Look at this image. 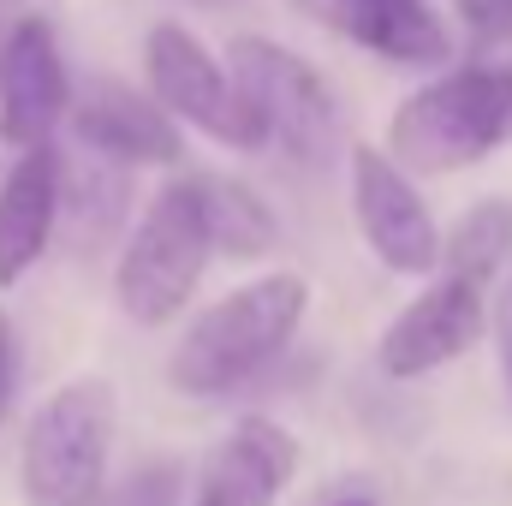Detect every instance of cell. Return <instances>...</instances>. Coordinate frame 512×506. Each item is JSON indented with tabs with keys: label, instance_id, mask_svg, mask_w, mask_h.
Wrapping results in <instances>:
<instances>
[{
	"label": "cell",
	"instance_id": "20",
	"mask_svg": "<svg viewBox=\"0 0 512 506\" xmlns=\"http://www.w3.org/2000/svg\"><path fill=\"white\" fill-rule=\"evenodd\" d=\"M507 364H512V352H507Z\"/></svg>",
	"mask_w": 512,
	"mask_h": 506
},
{
	"label": "cell",
	"instance_id": "10",
	"mask_svg": "<svg viewBox=\"0 0 512 506\" xmlns=\"http://www.w3.org/2000/svg\"><path fill=\"white\" fill-rule=\"evenodd\" d=\"M66 120L78 131V143L108 167H179V155H185L179 120H167V108L155 96L131 90L120 78L78 84Z\"/></svg>",
	"mask_w": 512,
	"mask_h": 506
},
{
	"label": "cell",
	"instance_id": "19",
	"mask_svg": "<svg viewBox=\"0 0 512 506\" xmlns=\"http://www.w3.org/2000/svg\"><path fill=\"white\" fill-rule=\"evenodd\" d=\"M334 506H376L370 495H346V501H334Z\"/></svg>",
	"mask_w": 512,
	"mask_h": 506
},
{
	"label": "cell",
	"instance_id": "11",
	"mask_svg": "<svg viewBox=\"0 0 512 506\" xmlns=\"http://www.w3.org/2000/svg\"><path fill=\"white\" fill-rule=\"evenodd\" d=\"M298 477V435L274 417H239L203 459L191 506H280Z\"/></svg>",
	"mask_w": 512,
	"mask_h": 506
},
{
	"label": "cell",
	"instance_id": "14",
	"mask_svg": "<svg viewBox=\"0 0 512 506\" xmlns=\"http://www.w3.org/2000/svg\"><path fill=\"white\" fill-rule=\"evenodd\" d=\"M197 185H203V215H209V239H215V251L239 256V262H256V256L274 251L280 221H274V209L256 197L245 179L197 173Z\"/></svg>",
	"mask_w": 512,
	"mask_h": 506
},
{
	"label": "cell",
	"instance_id": "8",
	"mask_svg": "<svg viewBox=\"0 0 512 506\" xmlns=\"http://www.w3.org/2000/svg\"><path fill=\"white\" fill-rule=\"evenodd\" d=\"M483 322H489V292L459 280V274H435L382 334V376L393 381H417L453 358H465L477 340H483Z\"/></svg>",
	"mask_w": 512,
	"mask_h": 506
},
{
	"label": "cell",
	"instance_id": "1",
	"mask_svg": "<svg viewBox=\"0 0 512 506\" xmlns=\"http://www.w3.org/2000/svg\"><path fill=\"white\" fill-rule=\"evenodd\" d=\"M310 310V286L304 274H262L233 286L227 298H215L191 328L185 340L173 346L167 358V381L191 399H221L233 387H245L251 376H262L298 334Z\"/></svg>",
	"mask_w": 512,
	"mask_h": 506
},
{
	"label": "cell",
	"instance_id": "3",
	"mask_svg": "<svg viewBox=\"0 0 512 506\" xmlns=\"http://www.w3.org/2000/svg\"><path fill=\"white\" fill-rule=\"evenodd\" d=\"M209 256H215V239H209V215H203V185H197V173L191 179L179 173L149 197V209L137 215L126 251H120V268H114L120 310L137 328H167L191 304Z\"/></svg>",
	"mask_w": 512,
	"mask_h": 506
},
{
	"label": "cell",
	"instance_id": "9",
	"mask_svg": "<svg viewBox=\"0 0 512 506\" xmlns=\"http://www.w3.org/2000/svg\"><path fill=\"white\" fill-rule=\"evenodd\" d=\"M66 114H72V78L60 42L42 18H18L0 36V137L18 155L42 149Z\"/></svg>",
	"mask_w": 512,
	"mask_h": 506
},
{
	"label": "cell",
	"instance_id": "15",
	"mask_svg": "<svg viewBox=\"0 0 512 506\" xmlns=\"http://www.w3.org/2000/svg\"><path fill=\"white\" fill-rule=\"evenodd\" d=\"M507 256H512V203L489 197V203H477L441 239V274H459V280H471V286L489 292V280L507 268Z\"/></svg>",
	"mask_w": 512,
	"mask_h": 506
},
{
	"label": "cell",
	"instance_id": "7",
	"mask_svg": "<svg viewBox=\"0 0 512 506\" xmlns=\"http://www.w3.org/2000/svg\"><path fill=\"white\" fill-rule=\"evenodd\" d=\"M352 215H358V233L382 268H393V274H435L441 268V227H435L423 191L376 143L352 149Z\"/></svg>",
	"mask_w": 512,
	"mask_h": 506
},
{
	"label": "cell",
	"instance_id": "13",
	"mask_svg": "<svg viewBox=\"0 0 512 506\" xmlns=\"http://www.w3.org/2000/svg\"><path fill=\"white\" fill-rule=\"evenodd\" d=\"M304 6L358 48L399 66H441L453 54V30L429 0H304Z\"/></svg>",
	"mask_w": 512,
	"mask_h": 506
},
{
	"label": "cell",
	"instance_id": "4",
	"mask_svg": "<svg viewBox=\"0 0 512 506\" xmlns=\"http://www.w3.org/2000/svg\"><path fill=\"white\" fill-rule=\"evenodd\" d=\"M114 459V387L78 376L54 387L24 429V506H96Z\"/></svg>",
	"mask_w": 512,
	"mask_h": 506
},
{
	"label": "cell",
	"instance_id": "18",
	"mask_svg": "<svg viewBox=\"0 0 512 506\" xmlns=\"http://www.w3.org/2000/svg\"><path fill=\"white\" fill-rule=\"evenodd\" d=\"M12 376H18V340H12V322H6V310H0V417H6V405H12Z\"/></svg>",
	"mask_w": 512,
	"mask_h": 506
},
{
	"label": "cell",
	"instance_id": "12",
	"mask_svg": "<svg viewBox=\"0 0 512 506\" xmlns=\"http://www.w3.org/2000/svg\"><path fill=\"white\" fill-rule=\"evenodd\" d=\"M60 155L54 143L24 149L0 185V292L18 286L60 233Z\"/></svg>",
	"mask_w": 512,
	"mask_h": 506
},
{
	"label": "cell",
	"instance_id": "17",
	"mask_svg": "<svg viewBox=\"0 0 512 506\" xmlns=\"http://www.w3.org/2000/svg\"><path fill=\"white\" fill-rule=\"evenodd\" d=\"M477 36H512V0H453Z\"/></svg>",
	"mask_w": 512,
	"mask_h": 506
},
{
	"label": "cell",
	"instance_id": "16",
	"mask_svg": "<svg viewBox=\"0 0 512 506\" xmlns=\"http://www.w3.org/2000/svg\"><path fill=\"white\" fill-rule=\"evenodd\" d=\"M90 161H96V155H90ZM120 215H126V167L96 161L90 179H72V173L60 167V221L72 227L78 245L96 251V245L120 227Z\"/></svg>",
	"mask_w": 512,
	"mask_h": 506
},
{
	"label": "cell",
	"instance_id": "5",
	"mask_svg": "<svg viewBox=\"0 0 512 506\" xmlns=\"http://www.w3.org/2000/svg\"><path fill=\"white\" fill-rule=\"evenodd\" d=\"M227 72H233V84L251 108L262 143H280L304 167H322L334 155L340 108H334L322 72L304 54H292L286 42H268V36H233Z\"/></svg>",
	"mask_w": 512,
	"mask_h": 506
},
{
	"label": "cell",
	"instance_id": "2",
	"mask_svg": "<svg viewBox=\"0 0 512 506\" xmlns=\"http://www.w3.org/2000/svg\"><path fill=\"white\" fill-rule=\"evenodd\" d=\"M512 131V66H459L435 84H417L393 120L387 155L405 173H453L483 161Z\"/></svg>",
	"mask_w": 512,
	"mask_h": 506
},
{
	"label": "cell",
	"instance_id": "6",
	"mask_svg": "<svg viewBox=\"0 0 512 506\" xmlns=\"http://www.w3.org/2000/svg\"><path fill=\"white\" fill-rule=\"evenodd\" d=\"M143 78L149 96L167 108V120H185L203 137L227 143V149H262L251 108L227 72V60H215L185 24H155L143 42Z\"/></svg>",
	"mask_w": 512,
	"mask_h": 506
}]
</instances>
